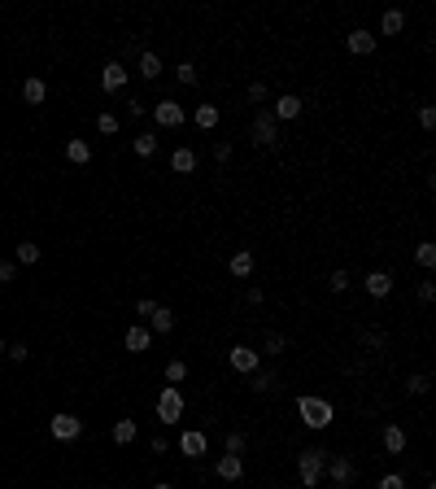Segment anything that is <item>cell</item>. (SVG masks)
I'll return each instance as SVG.
<instances>
[{
  "mask_svg": "<svg viewBox=\"0 0 436 489\" xmlns=\"http://www.w3.org/2000/svg\"><path fill=\"white\" fill-rule=\"evenodd\" d=\"M297 415L310 432H323V428H331V420H336V406H331L327 398H319V393H301L297 398Z\"/></svg>",
  "mask_w": 436,
  "mask_h": 489,
  "instance_id": "obj_1",
  "label": "cell"
},
{
  "mask_svg": "<svg viewBox=\"0 0 436 489\" xmlns=\"http://www.w3.org/2000/svg\"><path fill=\"white\" fill-rule=\"evenodd\" d=\"M327 454L331 450H323V446H305L297 454V481H301V489H319L323 468H327Z\"/></svg>",
  "mask_w": 436,
  "mask_h": 489,
  "instance_id": "obj_2",
  "label": "cell"
},
{
  "mask_svg": "<svg viewBox=\"0 0 436 489\" xmlns=\"http://www.w3.org/2000/svg\"><path fill=\"white\" fill-rule=\"evenodd\" d=\"M249 140H253V149H284V132H279V122L271 118V110H258V114H253Z\"/></svg>",
  "mask_w": 436,
  "mask_h": 489,
  "instance_id": "obj_3",
  "label": "cell"
},
{
  "mask_svg": "<svg viewBox=\"0 0 436 489\" xmlns=\"http://www.w3.org/2000/svg\"><path fill=\"white\" fill-rule=\"evenodd\" d=\"M153 410H158L162 428H175L179 420H184V393H179V384H166V389L158 393V402H153Z\"/></svg>",
  "mask_w": 436,
  "mask_h": 489,
  "instance_id": "obj_4",
  "label": "cell"
},
{
  "mask_svg": "<svg viewBox=\"0 0 436 489\" xmlns=\"http://www.w3.org/2000/svg\"><path fill=\"white\" fill-rule=\"evenodd\" d=\"M323 476H331V485H336V489H353V485H358V463H353L349 454H327Z\"/></svg>",
  "mask_w": 436,
  "mask_h": 489,
  "instance_id": "obj_5",
  "label": "cell"
},
{
  "mask_svg": "<svg viewBox=\"0 0 436 489\" xmlns=\"http://www.w3.org/2000/svg\"><path fill=\"white\" fill-rule=\"evenodd\" d=\"M153 122H158V127H166V132H179V127L188 122V110L179 105L175 96H162L158 105H153Z\"/></svg>",
  "mask_w": 436,
  "mask_h": 489,
  "instance_id": "obj_6",
  "label": "cell"
},
{
  "mask_svg": "<svg viewBox=\"0 0 436 489\" xmlns=\"http://www.w3.org/2000/svg\"><path fill=\"white\" fill-rule=\"evenodd\" d=\"M48 432H53V442H79V437H83V420L79 415H70V410H57V415L53 420H48Z\"/></svg>",
  "mask_w": 436,
  "mask_h": 489,
  "instance_id": "obj_7",
  "label": "cell"
},
{
  "mask_svg": "<svg viewBox=\"0 0 436 489\" xmlns=\"http://www.w3.org/2000/svg\"><path fill=\"white\" fill-rule=\"evenodd\" d=\"M375 48H379L375 31H367V27H349L345 31V53L349 57H375Z\"/></svg>",
  "mask_w": 436,
  "mask_h": 489,
  "instance_id": "obj_8",
  "label": "cell"
},
{
  "mask_svg": "<svg viewBox=\"0 0 436 489\" xmlns=\"http://www.w3.org/2000/svg\"><path fill=\"white\" fill-rule=\"evenodd\" d=\"M227 367H232L236 376H253L262 367V354L253 345H232V350H227Z\"/></svg>",
  "mask_w": 436,
  "mask_h": 489,
  "instance_id": "obj_9",
  "label": "cell"
},
{
  "mask_svg": "<svg viewBox=\"0 0 436 489\" xmlns=\"http://www.w3.org/2000/svg\"><path fill=\"white\" fill-rule=\"evenodd\" d=\"M305 114V100L297 96V92H279L275 100H271V118L275 122H297Z\"/></svg>",
  "mask_w": 436,
  "mask_h": 489,
  "instance_id": "obj_10",
  "label": "cell"
},
{
  "mask_svg": "<svg viewBox=\"0 0 436 489\" xmlns=\"http://www.w3.org/2000/svg\"><path fill=\"white\" fill-rule=\"evenodd\" d=\"M363 293L371 297V301H384L393 293V271H384V267H371L367 275H363Z\"/></svg>",
  "mask_w": 436,
  "mask_h": 489,
  "instance_id": "obj_11",
  "label": "cell"
},
{
  "mask_svg": "<svg viewBox=\"0 0 436 489\" xmlns=\"http://www.w3.org/2000/svg\"><path fill=\"white\" fill-rule=\"evenodd\" d=\"M126 79H131V70H126L122 62H105V66H100V92H105V96L122 92V88H126Z\"/></svg>",
  "mask_w": 436,
  "mask_h": 489,
  "instance_id": "obj_12",
  "label": "cell"
},
{
  "mask_svg": "<svg viewBox=\"0 0 436 489\" xmlns=\"http://www.w3.org/2000/svg\"><path fill=\"white\" fill-rule=\"evenodd\" d=\"M179 454H184V459H205V454H210V437H205L201 428L179 432Z\"/></svg>",
  "mask_w": 436,
  "mask_h": 489,
  "instance_id": "obj_13",
  "label": "cell"
},
{
  "mask_svg": "<svg viewBox=\"0 0 436 489\" xmlns=\"http://www.w3.org/2000/svg\"><path fill=\"white\" fill-rule=\"evenodd\" d=\"M214 476L227 481V485H240V481H244V454H218Z\"/></svg>",
  "mask_w": 436,
  "mask_h": 489,
  "instance_id": "obj_14",
  "label": "cell"
},
{
  "mask_svg": "<svg viewBox=\"0 0 436 489\" xmlns=\"http://www.w3.org/2000/svg\"><path fill=\"white\" fill-rule=\"evenodd\" d=\"M188 118H192V127H196V132H218L223 110H218V105H210V100H201V105H196Z\"/></svg>",
  "mask_w": 436,
  "mask_h": 489,
  "instance_id": "obj_15",
  "label": "cell"
},
{
  "mask_svg": "<svg viewBox=\"0 0 436 489\" xmlns=\"http://www.w3.org/2000/svg\"><path fill=\"white\" fill-rule=\"evenodd\" d=\"M196 166H201V158H196L192 144H179L170 153V175H196Z\"/></svg>",
  "mask_w": 436,
  "mask_h": 489,
  "instance_id": "obj_16",
  "label": "cell"
},
{
  "mask_svg": "<svg viewBox=\"0 0 436 489\" xmlns=\"http://www.w3.org/2000/svg\"><path fill=\"white\" fill-rule=\"evenodd\" d=\"M379 450H384V454H406V450H410L406 428H401V424H389V428L379 432Z\"/></svg>",
  "mask_w": 436,
  "mask_h": 489,
  "instance_id": "obj_17",
  "label": "cell"
},
{
  "mask_svg": "<svg viewBox=\"0 0 436 489\" xmlns=\"http://www.w3.org/2000/svg\"><path fill=\"white\" fill-rule=\"evenodd\" d=\"M227 271H232L236 280H253V271H258V258H253V249H236L232 258H227Z\"/></svg>",
  "mask_w": 436,
  "mask_h": 489,
  "instance_id": "obj_18",
  "label": "cell"
},
{
  "mask_svg": "<svg viewBox=\"0 0 436 489\" xmlns=\"http://www.w3.org/2000/svg\"><path fill=\"white\" fill-rule=\"evenodd\" d=\"M122 345L131 350V354H148V345H153V332H148L144 323H131V328H126V337H122Z\"/></svg>",
  "mask_w": 436,
  "mask_h": 489,
  "instance_id": "obj_19",
  "label": "cell"
},
{
  "mask_svg": "<svg viewBox=\"0 0 436 489\" xmlns=\"http://www.w3.org/2000/svg\"><path fill=\"white\" fill-rule=\"evenodd\" d=\"M279 384H284V376H279V372H262V367H258V372L249 376V389L258 393V398H262V393H275Z\"/></svg>",
  "mask_w": 436,
  "mask_h": 489,
  "instance_id": "obj_20",
  "label": "cell"
},
{
  "mask_svg": "<svg viewBox=\"0 0 436 489\" xmlns=\"http://www.w3.org/2000/svg\"><path fill=\"white\" fill-rule=\"evenodd\" d=\"M162 70H166V66H162V57L153 53V48H144V53H140V62H136V74L153 84V79H162Z\"/></svg>",
  "mask_w": 436,
  "mask_h": 489,
  "instance_id": "obj_21",
  "label": "cell"
},
{
  "mask_svg": "<svg viewBox=\"0 0 436 489\" xmlns=\"http://www.w3.org/2000/svg\"><path fill=\"white\" fill-rule=\"evenodd\" d=\"M379 35H406V9H384ZM379 35H375V40H379Z\"/></svg>",
  "mask_w": 436,
  "mask_h": 489,
  "instance_id": "obj_22",
  "label": "cell"
},
{
  "mask_svg": "<svg viewBox=\"0 0 436 489\" xmlns=\"http://www.w3.org/2000/svg\"><path fill=\"white\" fill-rule=\"evenodd\" d=\"M114 446H136V437H140V424L136 420H114Z\"/></svg>",
  "mask_w": 436,
  "mask_h": 489,
  "instance_id": "obj_23",
  "label": "cell"
},
{
  "mask_svg": "<svg viewBox=\"0 0 436 489\" xmlns=\"http://www.w3.org/2000/svg\"><path fill=\"white\" fill-rule=\"evenodd\" d=\"M66 162L70 166H88L92 162V144L88 140H66Z\"/></svg>",
  "mask_w": 436,
  "mask_h": 489,
  "instance_id": "obj_24",
  "label": "cell"
},
{
  "mask_svg": "<svg viewBox=\"0 0 436 489\" xmlns=\"http://www.w3.org/2000/svg\"><path fill=\"white\" fill-rule=\"evenodd\" d=\"M22 100H27V105H44V100H48V84L31 74V79L22 84Z\"/></svg>",
  "mask_w": 436,
  "mask_h": 489,
  "instance_id": "obj_25",
  "label": "cell"
},
{
  "mask_svg": "<svg viewBox=\"0 0 436 489\" xmlns=\"http://www.w3.org/2000/svg\"><path fill=\"white\" fill-rule=\"evenodd\" d=\"M148 323H153V332H162V337H170V332H175V311H170V306H158V311L148 315Z\"/></svg>",
  "mask_w": 436,
  "mask_h": 489,
  "instance_id": "obj_26",
  "label": "cell"
},
{
  "mask_svg": "<svg viewBox=\"0 0 436 489\" xmlns=\"http://www.w3.org/2000/svg\"><path fill=\"white\" fill-rule=\"evenodd\" d=\"M13 263H18V267H35V263H40V245H35V241L13 245Z\"/></svg>",
  "mask_w": 436,
  "mask_h": 489,
  "instance_id": "obj_27",
  "label": "cell"
},
{
  "mask_svg": "<svg viewBox=\"0 0 436 489\" xmlns=\"http://www.w3.org/2000/svg\"><path fill=\"white\" fill-rule=\"evenodd\" d=\"M131 153H136V158H153V153H158V132H140L131 140Z\"/></svg>",
  "mask_w": 436,
  "mask_h": 489,
  "instance_id": "obj_28",
  "label": "cell"
},
{
  "mask_svg": "<svg viewBox=\"0 0 436 489\" xmlns=\"http://www.w3.org/2000/svg\"><path fill=\"white\" fill-rule=\"evenodd\" d=\"M175 79L184 84V88H201V70H196V62H179V66H175Z\"/></svg>",
  "mask_w": 436,
  "mask_h": 489,
  "instance_id": "obj_29",
  "label": "cell"
},
{
  "mask_svg": "<svg viewBox=\"0 0 436 489\" xmlns=\"http://www.w3.org/2000/svg\"><path fill=\"white\" fill-rule=\"evenodd\" d=\"M349 289H353V275H349L345 267H336V271L327 275V293H336V297H341V293H349Z\"/></svg>",
  "mask_w": 436,
  "mask_h": 489,
  "instance_id": "obj_30",
  "label": "cell"
},
{
  "mask_svg": "<svg viewBox=\"0 0 436 489\" xmlns=\"http://www.w3.org/2000/svg\"><path fill=\"white\" fill-rule=\"evenodd\" d=\"M258 354H271V358L288 354V337H284V332H266V341H262V350H258Z\"/></svg>",
  "mask_w": 436,
  "mask_h": 489,
  "instance_id": "obj_31",
  "label": "cell"
},
{
  "mask_svg": "<svg viewBox=\"0 0 436 489\" xmlns=\"http://www.w3.org/2000/svg\"><path fill=\"white\" fill-rule=\"evenodd\" d=\"M236 158V140L232 136H223V140H214V162L218 166H227V162H232Z\"/></svg>",
  "mask_w": 436,
  "mask_h": 489,
  "instance_id": "obj_32",
  "label": "cell"
},
{
  "mask_svg": "<svg viewBox=\"0 0 436 489\" xmlns=\"http://www.w3.org/2000/svg\"><path fill=\"white\" fill-rule=\"evenodd\" d=\"M244 446H249V437L240 428H232V432L223 437V454H244Z\"/></svg>",
  "mask_w": 436,
  "mask_h": 489,
  "instance_id": "obj_33",
  "label": "cell"
},
{
  "mask_svg": "<svg viewBox=\"0 0 436 489\" xmlns=\"http://www.w3.org/2000/svg\"><path fill=\"white\" fill-rule=\"evenodd\" d=\"M415 263H419L423 271L436 267V245H432V241H419V245H415Z\"/></svg>",
  "mask_w": 436,
  "mask_h": 489,
  "instance_id": "obj_34",
  "label": "cell"
},
{
  "mask_svg": "<svg viewBox=\"0 0 436 489\" xmlns=\"http://www.w3.org/2000/svg\"><path fill=\"white\" fill-rule=\"evenodd\" d=\"M118 127H122L118 114H110V110H100V114H96V132H100V136H118Z\"/></svg>",
  "mask_w": 436,
  "mask_h": 489,
  "instance_id": "obj_35",
  "label": "cell"
},
{
  "mask_svg": "<svg viewBox=\"0 0 436 489\" xmlns=\"http://www.w3.org/2000/svg\"><path fill=\"white\" fill-rule=\"evenodd\" d=\"M188 380V363H184V358H170V363H166V384H184Z\"/></svg>",
  "mask_w": 436,
  "mask_h": 489,
  "instance_id": "obj_36",
  "label": "cell"
},
{
  "mask_svg": "<svg viewBox=\"0 0 436 489\" xmlns=\"http://www.w3.org/2000/svg\"><path fill=\"white\" fill-rule=\"evenodd\" d=\"M415 297H419V306H432V301H436V280H432V275H423V280H419Z\"/></svg>",
  "mask_w": 436,
  "mask_h": 489,
  "instance_id": "obj_37",
  "label": "cell"
},
{
  "mask_svg": "<svg viewBox=\"0 0 436 489\" xmlns=\"http://www.w3.org/2000/svg\"><path fill=\"white\" fill-rule=\"evenodd\" d=\"M244 96H249V105H266V96H271V88H266V84H262V79H253V84H249V92H244Z\"/></svg>",
  "mask_w": 436,
  "mask_h": 489,
  "instance_id": "obj_38",
  "label": "cell"
},
{
  "mask_svg": "<svg viewBox=\"0 0 436 489\" xmlns=\"http://www.w3.org/2000/svg\"><path fill=\"white\" fill-rule=\"evenodd\" d=\"M428 384H432V376H428V372H415V376L406 380V389L415 393V398H423V393H428Z\"/></svg>",
  "mask_w": 436,
  "mask_h": 489,
  "instance_id": "obj_39",
  "label": "cell"
},
{
  "mask_svg": "<svg viewBox=\"0 0 436 489\" xmlns=\"http://www.w3.org/2000/svg\"><path fill=\"white\" fill-rule=\"evenodd\" d=\"M153 311H158V301H153V297H136V306H131V315H136V319H148Z\"/></svg>",
  "mask_w": 436,
  "mask_h": 489,
  "instance_id": "obj_40",
  "label": "cell"
},
{
  "mask_svg": "<svg viewBox=\"0 0 436 489\" xmlns=\"http://www.w3.org/2000/svg\"><path fill=\"white\" fill-rule=\"evenodd\" d=\"M419 127H423V136H432V127H436V105H419Z\"/></svg>",
  "mask_w": 436,
  "mask_h": 489,
  "instance_id": "obj_41",
  "label": "cell"
},
{
  "mask_svg": "<svg viewBox=\"0 0 436 489\" xmlns=\"http://www.w3.org/2000/svg\"><path fill=\"white\" fill-rule=\"evenodd\" d=\"M375 489H406V476H401V472H384Z\"/></svg>",
  "mask_w": 436,
  "mask_h": 489,
  "instance_id": "obj_42",
  "label": "cell"
},
{
  "mask_svg": "<svg viewBox=\"0 0 436 489\" xmlns=\"http://www.w3.org/2000/svg\"><path fill=\"white\" fill-rule=\"evenodd\" d=\"M262 301H266V293H262L258 284H249V289H244V306H253V311H258Z\"/></svg>",
  "mask_w": 436,
  "mask_h": 489,
  "instance_id": "obj_43",
  "label": "cell"
},
{
  "mask_svg": "<svg viewBox=\"0 0 436 489\" xmlns=\"http://www.w3.org/2000/svg\"><path fill=\"white\" fill-rule=\"evenodd\" d=\"M5 354L13 358V363H27V354H31V350H27V341H18V345H5Z\"/></svg>",
  "mask_w": 436,
  "mask_h": 489,
  "instance_id": "obj_44",
  "label": "cell"
},
{
  "mask_svg": "<svg viewBox=\"0 0 436 489\" xmlns=\"http://www.w3.org/2000/svg\"><path fill=\"white\" fill-rule=\"evenodd\" d=\"M18 280V263H0V284H13Z\"/></svg>",
  "mask_w": 436,
  "mask_h": 489,
  "instance_id": "obj_45",
  "label": "cell"
},
{
  "mask_svg": "<svg viewBox=\"0 0 436 489\" xmlns=\"http://www.w3.org/2000/svg\"><path fill=\"white\" fill-rule=\"evenodd\" d=\"M153 454H162V459H166V454H170V437H162V432L153 437Z\"/></svg>",
  "mask_w": 436,
  "mask_h": 489,
  "instance_id": "obj_46",
  "label": "cell"
},
{
  "mask_svg": "<svg viewBox=\"0 0 436 489\" xmlns=\"http://www.w3.org/2000/svg\"><path fill=\"white\" fill-rule=\"evenodd\" d=\"M153 489H179L175 481H158V485H153Z\"/></svg>",
  "mask_w": 436,
  "mask_h": 489,
  "instance_id": "obj_47",
  "label": "cell"
},
{
  "mask_svg": "<svg viewBox=\"0 0 436 489\" xmlns=\"http://www.w3.org/2000/svg\"><path fill=\"white\" fill-rule=\"evenodd\" d=\"M0 354H5V337H0Z\"/></svg>",
  "mask_w": 436,
  "mask_h": 489,
  "instance_id": "obj_48",
  "label": "cell"
},
{
  "mask_svg": "<svg viewBox=\"0 0 436 489\" xmlns=\"http://www.w3.org/2000/svg\"><path fill=\"white\" fill-rule=\"evenodd\" d=\"M0 315H5V301H0Z\"/></svg>",
  "mask_w": 436,
  "mask_h": 489,
  "instance_id": "obj_49",
  "label": "cell"
},
{
  "mask_svg": "<svg viewBox=\"0 0 436 489\" xmlns=\"http://www.w3.org/2000/svg\"><path fill=\"white\" fill-rule=\"evenodd\" d=\"M100 489H110V485H100Z\"/></svg>",
  "mask_w": 436,
  "mask_h": 489,
  "instance_id": "obj_50",
  "label": "cell"
}]
</instances>
